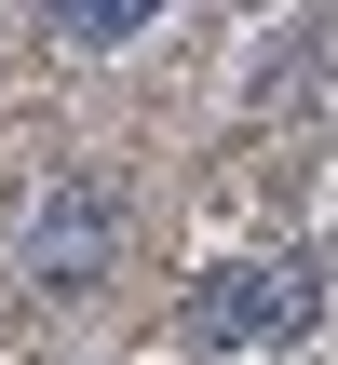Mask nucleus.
Segmentation results:
<instances>
[{"label":"nucleus","instance_id":"f257e3e1","mask_svg":"<svg viewBox=\"0 0 338 365\" xmlns=\"http://www.w3.org/2000/svg\"><path fill=\"white\" fill-rule=\"evenodd\" d=\"M122 244H135V190H122L108 163H68V176L14 217V284H27V298H95V284L122 271Z\"/></svg>","mask_w":338,"mask_h":365},{"label":"nucleus","instance_id":"f03ea898","mask_svg":"<svg viewBox=\"0 0 338 365\" xmlns=\"http://www.w3.org/2000/svg\"><path fill=\"white\" fill-rule=\"evenodd\" d=\"M312 312H325V257L271 244V257H217L176 298V339L190 352H285V339H312Z\"/></svg>","mask_w":338,"mask_h":365},{"label":"nucleus","instance_id":"7ed1b4c3","mask_svg":"<svg viewBox=\"0 0 338 365\" xmlns=\"http://www.w3.org/2000/svg\"><path fill=\"white\" fill-rule=\"evenodd\" d=\"M325 68H338V27H325V14H298V27L257 54V95H244V108H257V122H285V108H312V95H325Z\"/></svg>","mask_w":338,"mask_h":365},{"label":"nucleus","instance_id":"20e7f679","mask_svg":"<svg viewBox=\"0 0 338 365\" xmlns=\"http://www.w3.org/2000/svg\"><path fill=\"white\" fill-rule=\"evenodd\" d=\"M149 27H163V0H54V14H41L54 54H135Z\"/></svg>","mask_w":338,"mask_h":365}]
</instances>
